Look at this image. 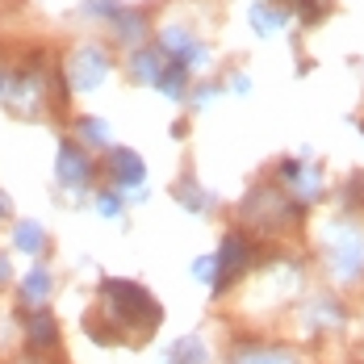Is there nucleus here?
Wrapping results in <instances>:
<instances>
[{
  "label": "nucleus",
  "instance_id": "b1692460",
  "mask_svg": "<svg viewBox=\"0 0 364 364\" xmlns=\"http://www.w3.org/2000/svg\"><path fill=\"white\" fill-rule=\"evenodd\" d=\"M230 88H235V92H247V88H252V80H247V75H230Z\"/></svg>",
  "mask_w": 364,
  "mask_h": 364
},
{
  "label": "nucleus",
  "instance_id": "aec40b11",
  "mask_svg": "<svg viewBox=\"0 0 364 364\" xmlns=\"http://www.w3.org/2000/svg\"><path fill=\"white\" fill-rule=\"evenodd\" d=\"M272 4H281L285 13H297L301 26H318L331 13V0H272Z\"/></svg>",
  "mask_w": 364,
  "mask_h": 364
},
{
  "label": "nucleus",
  "instance_id": "f8f14e48",
  "mask_svg": "<svg viewBox=\"0 0 364 364\" xmlns=\"http://www.w3.org/2000/svg\"><path fill=\"white\" fill-rule=\"evenodd\" d=\"M105 172H109V181H113L117 193H134V188H143V181H146V164L134 146H109Z\"/></svg>",
  "mask_w": 364,
  "mask_h": 364
},
{
  "label": "nucleus",
  "instance_id": "6e6552de",
  "mask_svg": "<svg viewBox=\"0 0 364 364\" xmlns=\"http://www.w3.org/2000/svg\"><path fill=\"white\" fill-rule=\"evenodd\" d=\"M301 327L310 335H335V331L348 327V301H339L335 293H314L301 301Z\"/></svg>",
  "mask_w": 364,
  "mask_h": 364
},
{
  "label": "nucleus",
  "instance_id": "5701e85b",
  "mask_svg": "<svg viewBox=\"0 0 364 364\" xmlns=\"http://www.w3.org/2000/svg\"><path fill=\"white\" fill-rule=\"evenodd\" d=\"M17 285V268H13V252H4L0 247V293L4 289H13Z\"/></svg>",
  "mask_w": 364,
  "mask_h": 364
},
{
  "label": "nucleus",
  "instance_id": "4468645a",
  "mask_svg": "<svg viewBox=\"0 0 364 364\" xmlns=\"http://www.w3.org/2000/svg\"><path fill=\"white\" fill-rule=\"evenodd\" d=\"M164 68H168V55L159 50V46H151V42H143V46H134L130 50V63H126V72H130V80L134 84H159V75H164Z\"/></svg>",
  "mask_w": 364,
  "mask_h": 364
},
{
  "label": "nucleus",
  "instance_id": "4be33fe9",
  "mask_svg": "<svg viewBox=\"0 0 364 364\" xmlns=\"http://www.w3.org/2000/svg\"><path fill=\"white\" fill-rule=\"evenodd\" d=\"M193 281L205 285V289H214V281H218V259H214V255H197V259H193Z\"/></svg>",
  "mask_w": 364,
  "mask_h": 364
},
{
  "label": "nucleus",
  "instance_id": "6ab92c4d",
  "mask_svg": "<svg viewBox=\"0 0 364 364\" xmlns=\"http://www.w3.org/2000/svg\"><path fill=\"white\" fill-rule=\"evenodd\" d=\"M172 193H176V201H181L188 214H210V193L193 181V176H184V181L172 188Z\"/></svg>",
  "mask_w": 364,
  "mask_h": 364
},
{
  "label": "nucleus",
  "instance_id": "7ed1b4c3",
  "mask_svg": "<svg viewBox=\"0 0 364 364\" xmlns=\"http://www.w3.org/2000/svg\"><path fill=\"white\" fill-rule=\"evenodd\" d=\"M13 323H17V352L59 356V348H63V318L55 314V306H13Z\"/></svg>",
  "mask_w": 364,
  "mask_h": 364
},
{
  "label": "nucleus",
  "instance_id": "f03ea898",
  "mask_svg": "<svg viewBox=\"0 0 364 364\" xmlns=\"http://www.w3.org/2000/svg\"><path fill=\"white\" fill-rule=\"evenodd\" d=\"M323 268L335 285H356L364 277V230L356 222H331L323 230Z\"/></svg>",
  "mask_w": 364,
  "mask_h": 364
},
{
  "label": "nucleus",
  "instance_id": "9b49d317",
  "mask_svg": "<svg viewBox=\"0 0 364 364\" xmlns=\"http://www.w3.org/2000/svg\"><path fill=\"white\" fill-rule=\"evenodd\" d=\"M50 247H55V239L38 218H13V226H9V252L13 255L34 264V259H46Z\"/></svg>",
  "mask_w": 364,
  "mask_h": 364
},
{
  "label": "nucleus",
  "instance_id": "f3484780",
  "mask_svg": "<svg viewBox=\"0 0 364 364\" xmlns=\"http://www.w3.org/2000/svg\"><path fill=\"white\" fill-rule=\"evenodd\" d=\"M285 9L281 4H272V0H255L252 4V30L255 34H281V26H285Z\"/></svg>",
  "mask_w": 364,
  "mask_h": 364
},
{
  "label": "nucleus",
  "instance_id": "0eeeda50",
  "mask_svg": "<svg viewBox=\"0 0 364 364\" xmlns=\"http://www.w3.org/2000/svg\"><path fill=\"white\" fill-rule=\"evenodd\" d=\"M55 293H59V268L50 259H34L30 268H21L13 285V306H50Z\"/></svg>",
  "mask_w": 364,
  "mask_h": 364
},
{
  "label": "nucleus",
  "instance_id": "dca6fc26",
  "mask_svg": "<svg viewBox=\"0 0 364 364\" xmlns=\"http://www.w3.org/2000/svg\"><path fill=\"white\" fill-rule=\"evenodd\" d=\"M159 364H210V343L201 331H188V335H176L168 348H164V360Z\"/></svg>",
  "mask_w": 364,
  "mask_h": 364
},
{
  "label": "nucleus",
  "instance_id": "20e7f679",
  "mask_svg": "<svg viewBox=\"0 0 364 364\" xmlns=\"http://www.w3.org/2000/svg\"><path fill=\"white\" fill-rule=\"evenodd\" d=\"M301 218H306V205L277 188H255L243 201V222L252 226V235H285Z\"/></svg>",
  "mask_w": 364,
  "mask_h": 364
},
{
  "label": "nucleus",
  "instance_id": "9d476101",
  "mask_svg": "<svg viewBox=\"0 0 364 364\" xmlns=\"http://www.w3.org/2000/svg\"><path fill=\"white\" fill-rule=\"evenodd\" d=\"M105 75H109V55L101 50V46H80L72 55V63H68V80H72L75 92H92V88H101L105 84Z\"/></svg>",
  "mask_w": 364,
  "mask_h": 364
},
{
  "label": "nucleus",
  "instance_id": "a211bd4d",
  "mask_svg": "<svg viewBox=\"0 0 364 364\" xmlns=\"http://www.w3.org/2000/svg\"><path fill=\"white\" fill-rule=\"evenodd\" d=\"M75 143L88 146V151H97V146H113L109 126H105L101 117H75Z\"/></svg>",
  "mask_w": 364,
  "mask_h": 364
},
{
  "label": "nucleus",
  "instance_id": "f257e3e1",
  "mask_svg": "<svg viewBox=\"0 0 364 364\" xmlns=\"http://www.w3.org/2000/svg\"><path fill=\"white\" fill-rule=\"evenodd\" d=\"M92 310L109 323L122 343H146L164 327V301L130 277H101Z\"/></svg>",
  "mask_w": 364,
  "mask_h": 364
},
{
  "label": "nucleus",
  "instance_id": "412c9836",
  "mask_svg": "<svg viewBox=\"0 0 364 364\" xmlns=\"http://www.w3.org/2000/svg\"><path fill=\"white\" fill-rule=\"evenodd\" d=\"M92 210H97V218H105V222H122L126 218V193L101 188V193L92 197Z\"/></svg>",
  "mask_w": 364,
  "mask_h": 364
},
{
  "label": "nucleus",
  "instance_id": "393cba45",
  "mask_svg": "<svg viewBox=\"0 0 364 364\" xmlns=\"http://www.w3.org/2000/svg\"><path fill=\"white\" fill-rule=\"evenodd\" d=\"M4 218H13V201H9V197L0 193V222H4Z\"/></svg>",
  "mask_w": 364,
  "mask_h": 364
},
{
  "label": "nucleus",
  "instance_id": "1a4fd4ad",
  "mask_svg": "<svg viewBox=\"0 0 364 364\" xmlns=\"http://www.w3.org/2000/svg\"><path fill=\"white\" fill-rule=\"evenodd\" d=\"M226 364H301V356H297V348H289V343H272V339L243 335V339L230 343Z\"/></svg>",
  "mask_w": 364,
  "mask_h": 364
},
{
  "label": "nucleus",
  "instance_id": "2eb2a0df",
  "mask_svg": "<svg viewBox=\"0 0 364 364\" xmlns=\"http://www.w3.org/2000/svg\"><path fill=\"white\" fill-rule=\"evenodd\" d=\"M113 26V38L122 42V46H143L146 34H151V17H146V9H130V4H122L117 9V17L109 21Z\"/></svg>",
  "mask_w": 364,
  "mask_h": 364
},
{
  "label": "nucleus",
  "instance_id": "39448f33",
  "mask_svg": "<svg viewBox=\"0 0 364 364\" xmlns=\"http://www.w3.org/2000/svg\"><path fill=\"white\" fill-rule=\"evenodd\" d=\"M214 259H218V281H214L210 297H222V293H230L255 268V259H259V243L252 239L247 226H230V230L222 235Z\"/></svg>",
  "mask_w": 364,
  "mask_h": 364
},
{
  "label": "nucleus",
  "instance_id": "423d86ee",
  "mask_svg": "<svg viewBox=\"0 0 364 364\" xmlns=\"http://www.w3.org/2000/svg\"><path fill=\"white\" fill-rule=\"evenodd\" d=\"M55 181L63 184L68 193H88L97 181V159L88 146H80L75 139H63L55 151Z\"/></svg>",
  "mask_w": 364,
  "mask_h": 364
},
{
  "label": "nucleus",
  "instance_id": "a878e982",
  "mask_svg": "<svg viewBox=\"0 0 364 364\" xmlns=\"http://www.w3.org/2000/svg\"><path fill=\"white\" fill-rule=\"evenodd\" d=\"M50 364H55V360H50Z\"/></svg>",
  "mask_w": 364,
  "mask_h": 364
},
{
  "label": "nucleus",
  "instance_id": "ddd939ff",
  "mask_svg": "<svg viewBox=\"0 0 364 364\" xmlns=\"http://www.w3.org/2000/svg\"><path fill=\"white\" fill-rule=\"evenodd\" d=\"M281 181L293 188V201H301V205H310V201L323 197V172L310 168V164H301V159H285L281 164Z\"/></svg>",
  "mask_w": 364,
  "mask_h": 364
}]
</instances>
